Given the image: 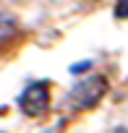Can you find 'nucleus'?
Wrapping results in <instances>:
<instances>
[{"label": "nucleus", "instance_id": "obj_1", "mask_svg": "<svg viewBox=\"0 0 128 133\" xmlns=\"http://www.w3.org/2000/svg\"><path fill=\"white\" fill-rule=\"evenodd\" d=\"M105 91H107V78L105 76H86V78H81L76 86H73V91H71V104L76 107V110H89V107H94L102 97H105Z\"/></svg>", "mask_w": 128, "mask_h": 133}, {"label": "nucleus", "instance_id": "obj_2", "mask_svg": "<svg viewBox=\"0 0 128 133\" xmlns=\"http://www.w3.org/2000/svg\"><path fill=\"white\" fill-rule=\"evenodd\" d=\"M18 104H21V110L26 115H42L47 110V104H50V89H47V84H31V86H26L24 94H21V99H18Z\"/></svg>", "mask_w": 128, "mask_h": 133}, {"label": "nucleus", "instance_id": "obj_3", "mask_svg": "<svg viewBox=\"0 0 128 133\" xmlns=\"http://www.w3.org/2000/svg\"><path fill=\"white\" fill-rule=\"evenodd\" d=\"M16 31H18V21H16V16L8 13V11H0V47L8 44V42L16 37Z\"/></svg>", "mask_w": 128, "mask_h": 133}, {"label": "nucleus", "instance_id": "obj_4", "mask_svg": "<svg viewBox=\"0 0 128 133\" xmlns=\"http://www.w3.org/2000/svg\"><path fill=\"white\" fill-rule=\"evenodd\" d=\"M115 16L118 18H128V0H120V3L115 5Z\"/></svg>", "mask_w": 128, "mask_h": 133}]
</instances>
